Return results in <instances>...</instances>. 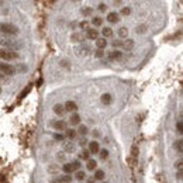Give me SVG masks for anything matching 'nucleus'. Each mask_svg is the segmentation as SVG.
<instances>
[{
	"label": "nucleus",
	"mask_w": 183,
	"mask_h": 183,
	"mask_svg": "<svg viewBox=\"0 0 183 183\" xmlns=\"http://www.w3.org/2000/svg\"><path fill=\"white\" fill-rule=\"evenodd\" d=\"M0 33L6 34V35H16L18 34V28L10 23H0Z\"/></svg>",
	"instance_id": "1"
},
{
	"label": "nucleus",
	"mask_w": 183,
	"mask_h": 183,
	"mask_svg": "<svg viewBox=\"0 0 183 183\" xmlns=\"http://www.w3.org/2000/svg\"><path fill=\"white\" fill-rule=\"evenodd\" d=\"M18 54L11 49H0V59L3 61H11V59H17Z\"/></svg>",
	"instance_id": "2"
},
{
	"label": "nucleus",
	"mask_w": 183,
	"mask_h": 183,
	"mask_svg": "<svg viewBox=\"0 0 183 183\" xmlns=\"http://www.w3.org/2000/svg\"><path fill=\"white\" fill-rule=\"evenodd\" d=\"M0 72L3 75H7V76H11L16 73V68L11 66L10 63H4V62H0Z\"/></svg>",
	"instance_id": "3"
},
{
	"label": "nucleus",
	"mask_w": 183,
	"mask_h": 183,
	"mask_svg": "<svg viewBox=\"0 0 183 183\" xmlns=\"http://www.w3.org/2000/svg\"><path fill=\"white\" fill-rule=\"evenodd\" d=\"M0 44L3 45V47L11 48V51L21 48V42H17V41H13V40H0Z\"/></svg>",
	"instance_id": "4"
},
{
	"label": "nucleus",
	"mask_w": 183,
	"mask_h": 183,
	"mask_svg": "<svg viewBox=\"0 0 183 183\" xmlns=\"http://www.w3.org/2000/svg\"><path fill=\"white\" fill-rule=\"evenodd\" d=\"M51 125L56 131H66V123L63 120H55L51 123Z\"/></svg>",
	"instance_id": "5"
},
{
	"label": "nucleus",
	"mask_w": 183,
	"mask_h": 183,
	"mask_svg": "<svg viewBox=\"0 0 183 183\" xmlns=\"http://www.w3.org/2000/svg\"><path fill=\"white\" fill-rule=\"evenodd\" d=\"M86 38L92 40V41H97L99 40V31L96 28H89L88 31H86Z\"/></svg>",
	"instance_id": "6"
},
{
	"label": "nucleus",
	"mask_w": 183,
	"mask_h": 183,
	"mask_svg": "<svg viewBox=\"0 0 183 183\" xmlns=\"http://www.w3.org/2000/svg\"><path fill=\"white\" fill-rule=\"evenodd\" d=\"M70 182H72V176L70 175H62L51 180V183H70Z\"/></svg>",
	"instance_id": "7"
},
{
	"label": "nucleus",
	"mask_w": 183,
	"mask_h": 183,
	"mask_svg": "<svg viewBox=\"0 0 183 183\" xmlns=\"http://www.w3.org/2000/svg\"><path fill=\"white\" fill-rule=\"evenodd\" d=\"M54 113L56 114V116H59V117H63V116H65V113H66L65 104H61V103L55 104V106H54Z\"/></svg>",
	"instance_id": "8"
},
{
	"label": "nucleus",
	"mask_w": 183,
	"mask_h": 183,
	"mask_svg": "<svg viewBox=\"0 0 183 183\" xmlns=\"http://www.w3.org/2000/svg\"><path fill=\"white\" fill-rule=\"evenodd\" d=\"M107 21L111 23V24H116V23L120 21V14H118L117 11H111L107 14Z\"/></svg>",
	"instance_id": "9"
},
{
	"label": "nucleus",
	"mask_w": 183,
	"mask_h": 183,
	"mask_svg": "<svg viewBox=\"0 0 183 183\" xmlns=\"http://www.w3.org/2000/svg\"><path fill=\"white\" fill-rule=\"evenodd\" d=\"M84 40H86V35L82 33H73L70 35V41L72 42H83Z\"/></svg>",
	"instance_id": "10"
},
{
	"label": "nucleus",
	"mask_w": 183,
	"mask_h": 183,
	"mask_svg": "<svg viewBox=\"0 0 183 183\" xmlns=\"http://www.w3.org/2000/svg\"><path fill=\"white\" fill-rule=\"evenodd\" d=\"M89 151L90 154H100V145L97 141H92L89 142Z\"/></svg>",
	"instance_id": "11"
},
{
	"label": "nucleus",
	"mask_w": 183,
	"mask_h": 183,
	"mask_svg": "<svg viewBox=\"0 0 183 183\" xmlns=\"http://www.w3.org/2000/svg\"><path fill=\"white\" fill-rule=\"evenodd\" d=\"M92 52L89 45H81L79 48H76V55H89Z\"/></svg>",
	"instance_id": "12"
},
{
	"label": "nucleus",
	"mask_w": 183,
	"mask_h": 183,
	"mask_svg": "<svg viewBox=\"0 0 183 183\" xmlns=\"http://www.w3.org/2000/svg\"><path fill=\"white\" fill-rule=\"evenodd\" d=\"M123 56V52L118 51V49H114V51L109 52V59L110 61H116V59H120Z\"/></svg>",
	"instance_id": "13"
},
{
	"label": "nucleus",
	"mask_w": 183,
	"mask_h": 183,
	"mask_svg": "<svg viewBox=\"0 0 183 183\" xmlns=\"http://www.w3.org/2000/svg\"><path fill=\"white\" fill-rule=\"evenodd\" d=\"M65 109H66V111H76L77 110V104L75 102H72V100H69V102H66L65 103Z\"/></svg>",
	"instance_id": "14"
},
{
	"label": "nucleus",
	"mask_w": 183,
	"mask_h": 183,
	"mask_svg": "<svg viewBox=\"0 0 183 183\" xmlns=\"http://www.w3.org/2000/svg\"><path fill=\"white\" fill-rule=\"evenodd\" d=\"M100 100H102V103L104 106H109V104H111V102H113V97H111V95H109V93H104V95L100 97Z\"/></svg>",
	"instance_id": "15"
},
{
	"label": "nucleus",
	"mask_w": 183,
	"mask_h": 183,
	"mask_svg": "<svg viewBox=\"0 0 183 183\" xmlns=\"http://www.w3.org/2000/svg\"><path fill=\"white\" fill-rule=\"evenodd\" d=\"M62 172L65 173V175H70V173L72 172H75V170H73V166H72V163H63L62 165Z\"/></svg>",
	"instance_id": "16"
},
{
	"label": "nucleus",
	"mask_w": 183,
	"mask_h": 183,
	"mask_svg": "<svg viewBox=\"0 0 183 183\" xmlns=\"http://www.w3.org/2000/svg\"><path fill=\"white\" fill-rule=\"evenodd\" d=\"M96 47H97V49H104V48L107 47V40L106 38H99V40L96 41Z\"/></svg>",
	"instance_id": "17"
},
{
	"label": "nucleus",
	"mask_w": 183,
	"mask_h": 183,
	"mask_svg": "<svg viewBox=\"0 0 183 183\" xmlns=\"http://www.w3.org/2000/svg\"><path fill=\"white\" fill-rule=\"evenodd\" d=\"M69 123L72 125H76V124H79L81 123V116L77 113H73L72 116H70V118H69Z\"/></svg>",
	"instance_id": "18"
},
{
	"label": "nucleus",
	"mask_w": 183,
	"mask_h": 183,
	"mask_svg": "<svg viewBox=\"0 0 183 183\" xmlns=\"http://www.w3.org/2000/svg\"><path fill=\"white\" fill-rule=\"evenodd\" d=\"M102 34H103V38H110V37H113V28H110V27H104L102 30Z\"/></svg>",
	"instance_id": "19"
},
{
	"label": "nucleus",
	"mask_w": 183,
	"mask_h": 183,
	"mask_svg": "<svg viewBox=\"0 0 183 183\" xmlns=\"http://www.w3.org/2000/svg\"><path fill=\"white\" fill-rule=\"evenodd\" d=\"M65 135H66V138L75 139V138H76V135H77V131H75V130L69 128V130H66V131H65Z\"/></svg>",
	"instance_id": "20"
},
{
	"label": "nucleus",
	"mask_w": 183,
	"mask_h": 183,
	"mask_svg": "<svg viewBox=\"0 0 183 183\" xmlns=\"http://www.w3.org/2000/svg\"><path fill=\"white\" fill-rule=\"evenodd\" d=\"M90 151L89 149H83L81 152V154H79V158H81V159H83V161H89V159H90Z\"/></svg>",
	"instance_id": "21"
},
{
	"label": "nucleus",
	"mask_w": 183,
	"mask_h": 183,
	"mask_svg": "<svg viewBox=\"0 0 183 183\" xmlns=\"http://www.w3.org/2000/svg\"><path fill=\"white\" fill-rule=\"evenodd\" d=\"M86 168H88V170H96V168H97V162H96L95 159H89Z\"/></svg>",
	"instance_id": "22"
},
{
	"label": "nucleus",
	"mask_w": 183,
	"mask_h": 183,
	"mask_svg": "<svg viewBox=\"0 0 183 183\" xmlns=\"http://www.w3.org/2000/svg\"><path fill=\"white\" fill-rule=\"evenodd\" d=\"M75 179L79 180V182L84 180L86 179V172H83V170H77V172H75Z\"/></svg>",
	"instance_id": "23"
},
{
	"label": "nucleus",
	"mask_w": 183,
	"mask_h": 183,
	"mask_svg": "<svg viewBox=\"0 0 183 183\" xmlns=\"http://www.w3.org/2000/svg\"><path fill=\"white\" fill-rule=\"evenodd\" d=\"M173 148H175L178 152H180V154H183V139H179V141H176L175 144H173Z\"/></svg>",
	"instance_id": "24"
},
{
	"label": "nucleus",
	"mask_w": 183,
	"mask_h": 183,
	"mask_svg": "<svg viewBox=\"0 0 183 183\" xmlns=\"http://www.w3.org/2000/svg\"><path fill=\"white\" fill-rule=\"evenodd\" d=\"M92 24H93L95 27H102V26H103V18H102V17H97V16H96V17L92 18Z\"/></svg>",
	"instance_id": "25"
},
{
	"label": "nucleus",
	"mask_w": 183,
	"mask_h": 183,
	"mask_svg": "<svg viewBox=\"0 0 183 183\" xmlns=\"http://www.w3.org/2000/svg\"><path fill=\"white\" fill-rule=\"evenodd\" d=\"M123 48H124L125 51H130V49H132V48H134V41H132V40H125Z\"/></svg>",
	"instance_id": "26"
},
{
	"label": "nucleus",
	"mask_w": 183,
	"mask_h": 183,
	"mask_svg": "<svg viewBox=\"0 0 183 183\" xmlns=\"http://www.w3.org/2000/svg\"><path fill=\"white\" fill-rule=\"evenodd\" d=\"M117 34L120 38H125V37H128V28L127 27H121V28L117 31Z\"/></svg>",
	"instance_id": "27"
},
{
	"label": "nucleus",
	"mask_w": 183,
	"mask_h": 183,
	"mask_svg": "<svg viewBox=\"0 0 183 183\" xmlns=\"http://www.w3.org/2000/svg\"><path fill=\"white\" fill-rule=\"evenodd\" d=\"M81 13L83 17H89V16H92V13H93V9L92 7H82Z\"/></svg>",
	"instance_id": "28"
},
{
	"label": "nucleus",
	"mask_w": 183,
	"mask_h": 183,
	"mask_svg": "<svg viewBox=\"0 0 183 183\" xmlns=\"http://www.w3.org/2000/svg\"><path fill=\"white\" fill-rule=\"evenodd\" d=\"M88 127H86V125H79V128H77V134H81L82 137H84V135H88Z\"/></svg>",
	"instance_id": "29"
},
{
	"label": "nucleus",
	"mask_w": 183,
	"mask_h": 183,
	"mask_svg": "<svg viewBox=\"0 0 183 183\" xmlns=\"http://www.w3.org/2000/svg\"><path fill=\"white\" fill-rule=\"evenodd\" d=\"M104 176H106V175H104V172L99 169V170H96V172H95V176H93V178H95L96 180H103V179H104Z\"/></svg>",
	"instance_id": "30"
},
{
	"label": "nucleus",
	"mask_w": 183,
	"mask_h": 183,
	"mask_svg": "<svg viewBox=\"0 0 183 183\" xmlns=\"http://www.w3.org/2000/svg\"><path fill=\"white\" fill-rule=\"evenodd\" d=\"M70 163H72V166H73V170H75V172H77V170H81V161H79V159H76V161H72L70 162Z\"/></svg>",
	"instance_id": "31"
},
{
	"label": "nucleus",
	"mask_w": 183,
	"mask_h": 183,
	"mask_svg": "<svg viewBox=\"0 0 183 183\" xmlns=\"http://www.w3.org/2000/svg\"><path fill=\"white\" fill-rule=\"evenodd\" d=\"M63 149H65L66 152H73V151H75V145H73L72 142H66L65 145H63Z\"/></svg>",
	"instance_id": "32"
},
{
	"label": "nucleus",
	"mask_w": 183,
	"mask_h": 183,
	"mask_svg": "<svg viewBox=\"0 0 183 183\" xmlns=\"http://www.w3.org/2000/svg\"><path fill=\"white\" fill-rule=\"evenodd\" d=\"M175 169H178V172H183V159L175 162Z\"/></svg>",
	"instance_id": "33"
},
{
	"label": "nucleus",
	"mask_w": 183,
	"mask_h": 183,
	"mask_svg": "<svg viewBox=\"0 0 183 183\" xmlns=\"http://www.w3.org/2000/svg\"><path fill=\"white\" fill-rule=\"evenodd\" d=\"M111 45H113L114 48H123V45H124V41L114 40V41H111Z\"/></svg>",
	"instance_id": "34"
},
{
	"label": "nucleus",
	"mask_w": 183,
	"mask_h": 183,
	"mask_svg": "<svg viewBox=\"0 0 183 183\" xmlns=\"http://www.w3.org/2000/svg\"><path fill=\"white\" fill-rule=\"evenodd\" d=\"M79 27H81L82 30H86V31L90 28V27H89V21H86V20H83V21L79 23Z\"/></svg>",
	"instance_id": "35"
},
{
	"label": "nucleus",
	"mask_w": 183,
	"mask_h": 183,
	"mask_svg": "<svg viewBox=\"0 0 183 183\" xmlns=\"http://www.w3.org/2000/svg\"><path fill=\"white\" fill-rule=\"evenodd\" d=\"M104 51H103V49H96L95 51V58H103V56H104Z\"/></svg>",
	"instance_id": "36"
},
{
	"label": "nucleus",
	"mask_w": 183,
	"mask_h": 183,
	"mask_svg": "<svg viewBox=\"0 0 183 183\" xmlns=\"http://www.w3.org/2000/svg\"><path fill=\"white\" fill-rule=\"evenodd\" d=\"M131 13V7H123L121 9V13L120 14H123V16H128Z\"/></svg>",
	"instance_id": "37"
},
{
	"label": "nucleus",
	"mask_w": 183,
	"mask_h": 183,
	"mask_svg": "<svg viewBox=\"0 0 183 183\" xmlns=\"http://www.w3.org/2000/svg\"><path fill=\"white\" fill-rule=\"evenodd\" d=\"M107 156H109V151H107V149H102V151H100V158H102V159H107Z\"/></svg>",
	"instance_id": "38"
},
{
	"label": "nucleus",
	"mask_w": 183,
	"mask_h": 183,
	"mask_svg": "<svg viewBox=\"0 0 183 183\" xmlns=\"http://www.w3.org/2000/svg\"><path fill=\"white\" fill-rule=\"evenodd\" d=\"M138 34H142V33H145V26H138L137 27V30H135Z\"/></svg>",
	"instance_id": "39"
},
{
	"label": "nucleus",
	"mask_w": 183,
	"mask_h": 183,
	"mask_svg": "<svg viewBox=\"0 0 183 183\" xmlns=\"http://www.w3.org/2000/svg\"><path fill=\"white\" fill-rule=\"evenodd\" d=\"M176 128H178V131H179L180 134H183V123H182V121L176 124Z\"/></svg>",
	"instance_id": "40"
},
{
	"label": "nucleus",
	"mask_w": 183,
	"mask_h": 183,
	"mask_svg": "<svg viewBox=\"0 0 183 183\" xmlns=\"http://www.w3.org/2000/svg\"><path fill=\"white\" fill-rule=\"evenodd\" d=\"M56 158H58V161H65V152H58Z\"/></svg>",
	"instance_id": "41"
},
{
	"label": "nucleus",
	"mask_w": 183,
	"mask_h": 183,
	"mask_svg": "<svg viewBox=\"0 0 183 183\" xmlns=\"http://www.w3.org/2000/svg\"><path fill=\"white\" fill-rule=\"evenodd\" d=\"M54 138L56 139V141H63V139H65V137H63L62 134H55Z\"/></svg>",
	"instance_id": "42"
},
{
	"label": "nucleus",
	"mask_w": 183,
	"mask_h": 183,
	"mask_svg": "<svg viewBox=\"0 0 183 183\" xmlns=\"http://www.w3.org/2000/svg\"><path fill=\"white\" fill-rule=\"evenodd\" d=\"M97 9H99L100 11H106V10H107V6H106L104 3H100V4H99V7H97Z\"/></svg>",
	"instance_id": "43"
},
{
	"label": "nucleus",
	"mask_w": 183,
	"mask_h": 183,
	"mask_svg": "<svg viewBox=\"0 0 183 183\" xmlns=\"http://www.w3.org/2000/svg\"><path fill=\"white\" fill-rule=\"evenodd\" d=\"M86 144H88V139H86V138H82L81 141H79V145H81V146H84Z\"/></svg>",
	"instance_id": "44"
},
{
	"label": "nucleus",
	"mask_w": 183,
	"mask_h": 183,
	"mask_svg": "<svg viewBox=\"0 0 183 183\" xmlns=\"http://www.w3.org/2000/svg\"><path fill=\"white\" fill-rule=\"evenodd\" d=\"M92 134H93V137H95V138H99V137H100V132L97 131V130H95V131L92 132Z\"/></svg>",
	"instance_id": "45"
},
{
	"label": "nucleus",
	"mask_w": 183,
	"mask_h": 183,
	"mask_svg": "<svg viewBox=\"0 0 183 183\" xmlns=\"http://www.w3.org/2000/svg\"><path fill=\"white\" fill-rule=\"evenodd\" d=\"M86 183H96V179L95 178H89V179L86 180Z\"/></svg>",
	"instance_id": "46"
},
{
	"label": "nucleus",
	"mask_w": 183,
	"mask_h": 183,
	"mask_svg": "<svg viewBox=\"0 0 183 183\" xmlns=\"http://www.w3.org/2000/svg\"><path fill=\"white\" fill-rule=\"evenodd\" d=\"M178 179H183V172H178Z\"/></svg>",
	"instance_id": "47"
},
{
	"label": "nucleus",
	"mask_w": 183,
	"mask_h": 183,
	"mask_svg": "<svg viewBox=\"0 0 183 183\" xmlns=\"http://www.w3.org/2000/svg\"><path fill=\"white\" fill-rule=\"evenodd\" d=\"M0 93H2V88H0Z\"/></svg>",
	"instance_id": "48"
},
{
	"label": "nucleus",
	"mask_w": 183,
	"mask_h": 183,
	"mask_svg": "<svg viewBox=\"0 0 183 183\" xmlns=\"http://www.w3.org/2000/svg\"><path fill=\"white\" fill-rule=\"evenodd\" d=\"M182 116H183V110H182Z\"/></svg>",
	"instance_id": "49"
},
{
	"label": "nucleus",
	"mask_w": 183,
	"mask_h": 183,
	"mask_svg": "<svg viewBox=\"0 0 183 183\" xmlns=\"http://www.w3.org/2000/svg\"><path fill=\"white\" fill-rule=\"evenodd\" d=\"M104 183H107V182H104Z\"/></svg>",
	"instance_id": "50"
}]
</instances>
